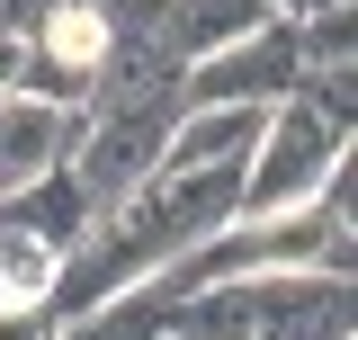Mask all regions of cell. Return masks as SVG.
Segmentation results:
<instances>
[{"label":"cell","mask_w":358,"mask_h":340,"mask_svg":"<svg viewBox=\"0 0 358 340\" xmlns=\"http://www.w3.org/2000/svg\"><path fill=\"white\" fill-rule=\"evenodd\" d=\"M179 99H99L81 117V143H72V188H81V206L108 224L117 206H134V188L162 170V134H171Z\"/></svg>","instance_id":"obj_2"},{"label":"cell","mask_w":358,"mask_h":340,"mask_svg":"<svg viewBox=\"0 0 358 340\" xmlns=\"http://www.w3.org/2000/svg\"><path fill=\"white\" fill-rule=\"evenodd\" d=\"M179 340H350V278L322 269H260L224 278L171 313Z\"/></svg>","instance_id":"obj_1"},{"label":"cell","mask_w":358,"mask_h":340,"mask_svg":"<svg viewBox=\"0 0 358 340\" xmlns=\"http://www.w3.org/2000/svg\"><path fill=\"white\" fill-rule=\"evenodd\" d=\"M0 224H18V233H36L45 251H72V242H81V233L99 224V215L81 206V188H72V170H45V179H27V188L9 197V215H0Z\"/></svg>","instance_id":"obj_8"},{"label":"cell","mask_w":358,"mask_h":340,"mask_svg":"<svg viewBox=\"0 0 358 340\" xmlns=\"http://www.w3.org/2000/svg\"><path fill=\"white\" fill-rule=\"evenodd\" d=\"M268 9H287V18H313V9H331V0H268Z\"/></svg>","instance_id":"obj_11"},{"label":"cell","mask_w":358,"mask_h":340,"mask_svg":"<svg viewBox=\"0 0 358 340\" xmlns=\"http://www.w3.org/2000/svg\"><path fill=\"white\" fill-rule=\"evenodd\" d=\"M350 153V134H331L313 108H296V99H278L268 108L260 143L242 153V215H296L313 206V188H322V170Z\"/></svg>","instance_id":"obj_3"},{"label":"cell","mask_w":358,"mask_h":340,"mask_svg":"<svg viewBox=\"0 0 358 340\" xmlns=\"http://www.w3.org/2000/svg\"><path fill=\"white\" fill-rule=\"evenodd\" d=\"M18 81H27V36H9V27H0V99H9Z\"/></svg>","instance_id":"obj_10"},{"label":"cell","mask_w":358,"mask_h":340,"mask_svg":"<svg viewBox=\"0 0 358 340\" xmlns=\"http://www.w3.org/2000/svg\"><path fill=\"white\" fill-rule=\"evenodd\" d=\"M296 27H278L268 18L260 36H242V45H224V54H206V63H188L179 72V108H278L287 90H296Z\"/></svg>","instance_id":"obj_4"},{"label":"cell","mask_w":358,"mask_h":340,"mask_svg":"<svg viewBox=\"0 0 358 340\" xmlns=\"http://www.w3.org/2000/svg\"><path fill=\"white\" fill-rule=\"evenodd\" d=\"M162 340H179V332H162Z\"/></svg>","instance_id":"obj_12"},{"label":"cell","mask_w":358,"mask_h":340,"mask_svg":"<svg viewBox=\"0 0 358 340\" xmlns=\"http://www.w3.org/2000/svg\"><path fill=\"white\" fill-rule=\"evenodd\" d=\"M268 108H179L171 134H162V170H215V162H242L260 143Z\"/></svg>","instance_id":"obj_7"},{"label":"cell","mask_w":358,"mask_h":340,"mask_svg":"<svg viewBox=\"0 0 358 340\" xmlns=\"http://www.w3.org/2000/svg\"><path fill=\"white\" fill-rule=\"evenodd\" d=\"M268 18V0H162V54H171L179 72L188 63H206V54H224V45H242V36H260Z\"/></svg>","instance_id":"obj_6"},{"label":"cell","mask_w":358,"mask_h":340,"mask_svg":"<svg viewBox=\"0 0 358 340\" xmlns=\"http://www.w3.org/2000/svg\"><path fill=\"white\" fill-rule=\"evenodd\" d=\"M72 143H81V117H72V108L9 90V99H0V197H18L27 179L63 170V162H72Z\"/></svg>","instance_id":"obj_5"},{"label":"cell","mask_w":358,"mask_h":340,"mask_svg":"<svg viewBox=\"0 0 358 340\" xmlns=\"http://www.w3.org/2000/svg\"><path fill=\"white\" fill-rule=\"evenodd\" d=\"M54 269H63V251H45L36 233L0 224V304H45L54 296Z\"/></svg>","instance_id":"obj_9"}]
</instances>
